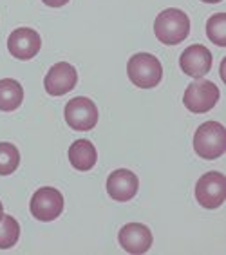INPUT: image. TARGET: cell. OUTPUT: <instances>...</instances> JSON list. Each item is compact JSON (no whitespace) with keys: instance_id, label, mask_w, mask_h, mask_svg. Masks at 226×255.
<instances>
[{"instance_id":"cell-3","label":"cell","mask_w":226,"mask_h":255,"mask_svg":"<svg viewBox=\"0 0 226 255\" xmlns=\"http://www.w3.org/2000/svg\"><path fill=\"white\" fill-rule=\"evenodd\" d=\"M127 74L130 82L139 89L157 87L163 78L161 62L148 53H138L128 60Z\"/></svg>"},{"instance_id":"cell-17","label":"cell","mask_w":226,"mask_h":255,"mask_svg":"<svg viewBox=\"0 0 226 255\" xmlns=\"http://www.w3.org/2000/svg\"><path fill=\"white\" fill-rule=\"evenodd\" d=\"M20 152L13 143H0V176H9L18 168Z\"/></svg>"},{"instance_id":"cell-8","label":"cell","mask_w":226,"mask_h":255,"mask_svg":"<svg viewBox=\"0 0 226 255\" xmlns=\"http://www.w3.org/2000/svg\"><path fill=\"white\" fill-rule=\"evenodd\" d=\"M78 73L67 62H58L47 71L44 78V87L51 96H64L76 87Z\"/></svg>"},{"instance_id":"cell-18","label":"cell","mask_w":226,"mask_h":255,"mask_svg":"<svg viewBox=\"0 0 226 255\" xmlns=\"http://www.w3.org/2000/svg\"><path fill=\"white\" fill-rule=\"evenodd\" d=\"M44 4H47L49 7H62V5H65L69 0H42Z\"/></svg>"},{"instance_id":"cell-13","label":"cell","mask_w":226,"mask_h":255,"mask_svg":"<svg viewBox=\"0 0 226 255\" xmlns=\"http://www.w3.org/2000/svg\"><path fill=\"white\" fill-rule=\"evenodd\" d=\"M98 152L89 139H76L69 147V161L76 170L87 172L96 165Z\"/></svg>"},{"instance_id":"cell-2","label":"cell","mask_w":226,"mask_h":255,"mask_svg":"<svg viewBox=\"0 0 226 255\" xmlns=\"http://www.w3.org/2000/svg\"><path fill=\"white\" fill-rule=\"evenodd\" d=\"M194 150L203 159H217L226 150V128L219 122H207L199 125L194 134Z\"/></svg>"},{"instance_id":"cell-20","label":"cell","mask_w":226,"mask_h":255,"mask_svg":"<svg viewBox=\"0 0 226 255\" xmlns=\"http://www.w3.org/2000/svg\"><path fill=\"white\" fill-rule=\"evenodd\" d=\"M2 216H4V206H2V203H0V219H2Z\"/></svg>"},{"instance_id":"cell-19","label":"cell","mask_w":226,"mask_h":255,"mask_svg":"<svg viewBox=\"0 0 226 255\" xmlns=\"http://www.w3.org/2000/svg\"><path fill=\"white\" fill-rule=\"evenodd\" d=\"M203 2H207V4H217V2H223V0H203Z\"/></svg>"},{"instance_id":"cell-6","label":"cell","mask_w":226,"mask_h":255,"mask_svg":"<svg viewBox=\"0 0 226 255\" xmlns=\"http://www.w3.org/2000/svg\"><path fill=\"white\" fill-rule=\"evenodd\" d=\"M64 114L67 125L74 130H82V132L94 128L98 123V107H96V103L85 96H76V98L69 100L65 105Z\"/></svg>"},{"instance_id":"cell-10","label":"cell","mask_w":226,"mask_h":255,"mask_svg":"<svg viewBox=\"0 0 226 255\" xmlns=\"http://www.w3.org/2000/svg\"><path fill=\"white\" fill-rule=\"evenodd\" d=\"M42 47V38L31 27H18L7 38V49L18 60H31L38 54Z\"/></svg>"},{"instance_id":"cell-16","label":"cell","mask_w":226,"mask_h":255,"mask_svg":"<svg viewBox=\"0 0 226 255\" xmlns=\"http://www.w3.org/2000/svg\"><path fill=\"white\" fill-rule=\"evenodd\" d=\"M207 36L212 44L226 47V13H216L207 20Z\"/></svg>"},{"instance_id":"cell-9","label":"cell","mask_w":226,"mask_h":255,"mask_svg":"<svg viewBox=\"0 0 226 255\" xmlns=\"http://www.w3.org/2000/svg\"><path fill=\"white\" fill-rule=\"evenodd\" d=\"M119 246L127 254L141 255L147 254L152 246V232L148 230V226L141 223H127L118 234Z\"/></svg>"},{"instance_id":"cell-11","label":"cell","mask_w":226,"mask_h":255,"mask_svg":"<svg viewBox=\"0 0 226 255\" xmlns=\"http://www.w3.org/2000/svg\"><path fill=\"white\" fill-rule=\"evenodd\" d=\"M138 176L134 172L127 170V168H118V170L111 172L107 177V194L113 197L114 201H130L138 194Z\"/></svg>"},{"instance_id":"cell-14","label":"cell","mask_w":226,"mask_h":255,"mask_svg":"<svg viewBox=\"0 0 226 255\" xmlns=\"http://www.w3.org/2000/svg\"><path fill=\"white\" fill-rule=\"evenodd\" d=\"M24 102V87L13 78L0 80V111L11 113Z\"/></svg>"},{"instance_id":"cell-7","label":"cell","mask_w":226,"mask_h":255,"mask_svg":"<svg viewBox=\"0 0 226 255\" xmlns=\"http://www.w3.org/2000/svg\"><path fill=\"white\" fill-rule=\"evenodd\" d=\"M196 199L203 208H219L226 199V177L221 172H208L196 183Z\"/></svg>"},{"instance_id":"cell-12","label":"cell","mask_w":226,"mask_h":255,"mask_svg":"<svg viewBox=\"0 0 226 255\" xmlns=\"http://www.w3.org/2000/svg\"><path fill=\"white\" fill-rule=\"evenodd\" d=\"M179 67L192 78H203L212 69V53L205 45H190L179 56Z\"/></svg>"},{"instance_id":"cell-15","label":"cell","mask_w":226,"mask_h":255,"mask_svg":"<svg viewBox=\"0 0 226 255\" xmlns=\"http://www.w3.org/2000/svg\"><path fill=\"white\" fill-rule=\"evenodd\" d=\"M20 226L13 216H2L0 219V250H7L18 243Z\"/></svg>"},{"instance_id":"cell-5","label":"cell","mask_w":226,"mask_h":255,"mask_svg":"<svg viewBox=\"0 0 226 255\" xmlns=\"http://www.w3.org/2000/svg\"><path fill=\"white\" fill-rule=\"evenodd\" d=\"M29 210L33 214V217L38 219V221H54L64 212V196H62V192L58 188H38L31 197Z\"/></svg>"},{"instance_id":"cell-4","label":"cell","mask_w":226,"mask_h":255,"mask_svg":"<svg viewBox=\"0 0 226 255\" xmlns=\"http://www.w3.org/2000/svg\"><path fill=\"white\" fill-rule=\"evenodd\" d=\"M219 96H221L219 87L214 82L199 78L197 82L187 87L185 96H183V103L190 113L203 114L216 107V103L219 102Z\"/></svg>"},{"instance_id":"cell-1","label":"cell","mask_w":226,"mask_h":255,"mask_svg":"<svg viewBox=\"0 0 226 255\" xmlns=\"http://www.w3.org/2000/svg\"><path fill=\"white\" fill-rule=\"evenodd\" d=\"M156 38L165 45H177L190 33V18L185 11L177 7L163 9L154 22Z\"/></svg>"}]
</instances>
